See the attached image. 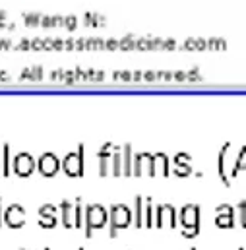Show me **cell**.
<instances>
[{
    "label": "cell",
    "instance_id": "1",
    "mask_svg": "<svg viewBox=\"0 0 246 250\" xmlns=\"http://www.w3.org/2000/svg\"><path fill=\"white\" fill-rule=\"evenodd\" d=\"M200 219H202V208L198 204H186L181 208L179 221L183 225L184 239H194L200 235Z\"/></svg>",
    "mask_w": 246,
    "mask_h": 250
},
{
    "label": "cell",
    "instance_id": "2",
    "mask_svg": "<svg viewBox=\"0 0 246 250\" xmlns=\"http://www.w3.org/2000/svg\"><path fill=\"white\" fill-rule=\"evenodd\" d=\"M109 223V211L101 204H89L85 206L83 213V229H85V239L93 237L95 229H101Z\"/></svg>",
    "mask_w": 246,
    "mask_h": 250
},
{
    "label": "cell",
    "instance_id": "3",
    "mask_svg": "<svg viewBox=\"0 0 246 250\" xmlns=\"http://www.w3.org/2000/svg\"><path fill=\"white\" fill-rule=\"evenodd\" d=\"M109 235L115 239L121 229H128L132 225V209L126 204H113L109 208Z\"/></svg>",
    "mask_w": 246,
    "mask_h": 250
},
{
    "label": "cell",
    "instance_id": "4",
    "mask_svg": "<svg viewBox=\"0 0 246 250\" xmlns=\"http://www.w3.org/2000/svg\"><path fill=\"white\" fill-rule=\"evenodd\" d=\"M83 151H85V146L80 144L78 146V151H70L68 155H64V159L61 161V169L64 171L66 177H83V171H85V163H83Z\"/></svg>",
    "mask_w": 246,
    "mask_h": 250
},
{
    "label": "cell",
    "instance_id": "5",
    "mask_svg": "<svg viewBox=\"0 0 246 250\" xmlns=\"http://www.w3.org/2000/svg\"><path fill=\"white\" fill-rule=\"evenodd\" d=\"M37 171V161L33 159L31 153L21 151L12 155V175L20 177V179H27Z\"/></svg>",
    "mask_w": 246,
    "mask_h": 250
},
{
    "label": "cell",
    "instance_id": "6",
    "mask_svg": "<svg viewBox=\"0 0 246 250\" xmlns=\"http://www.w3.org/2000/svg\"><path fill=\"white\" fill-rule=\"evenodd\" d=\"M153 223L157 229H163V227L175 229L179 223V213H177L175 206L173 204H159L155 208V221Z\"/></svg>",
    "mask_w": 246,
    "mask_h": 250
},
{
    "label": "cell",
    "instance_id": "7",
    "mask_svg": "<svg viewBox=\"0 0 246 250\" xmlns=\"http://www.w3.org/2000/svg\"><path fill=\"white\" fill-rule=\"evenodd\" d=\"M37 171H39L43 177L53 179V177H57L59 171H61V159H59L53 151H47V153H43V155L37 159Z\"/></svg>",
    "mask_w": 246,
    "mask_h": 250
},
{
    "label": "cell",
    "instance_id": "8",
    "mask_svg": "<svg viewBox=\"0 0 246 250\" xmlns=\"http://www.w3.org/2000/svg\"><path fill=\"white\" fill-rule=\"evenodd\" d=\"M4 225L10 229H21L25 225V209L20 204H12L4 209V217H2Z\"/></svg>",
    "mask_w": 246,
    "mask_h": 250
},
{
    "label": "cell",
    "instance_id": "9",
    "mask_svg": "<svg viewBox=\"0 0 246 250\" xmlns=\"http://www.w3.org/2000/svg\"><path fill=\"white\" fill-rule=\"evenodd\" d=\"M215 225L219 229H233L237 225V213L235 208L229 204H221L215 208Z\"/></svg>",
    "mask_w": 246,
    "mask_h": 250
},
{
    "label": "cell",
    "instance_id": "10",
    "mask_svg": "<svg viewBox=\"0 0 246 250\" xmlns=\"http://www.w3.org/2000/svg\"><path fill=\"white\" fill-rule=\"evenodd\" d=\"M155 175H163V177H169L171 175V159L163 151L151 153V171H149V177H155Z\"/></svg>",
    "mask_w": 246,
    "mask_h": 250
},
{
    "label": "cell",
    "instance_id": "11",
    "mask_svg": "<svg viewBox=\"0 0 246 250\" xmlns=\"http://www.w3.org/2000/svg\"><path fill=\"white\" fill-rule=\"evenodd\" d=\"M57 209H59V208L53 206V204L41 206V208H39V219H37L39 227H43V229H53V227H57V223H59Z\"/></svg>",
    "mask_w": 246,
    "mask_h": 250
},
{
    "label": "cell",
    "instance_id": "12",
    "mask_svg": "<svg viewBox=\"0 0 246 250\" xmlns=\"http://www.w3.org/2000/svg\"><path fill=\"white\" fill-rule=\"evenodd\" d=\"M151 171V153H134L132 159V175L134 177H142V175H149Z\"/></svg>",
    "mask_w": 246,
    "mask_h": 250
},
{
    "label": "cell",
    "instance_id": "13",
    "mask_svg": "<svg viewBox=\"0 0 246 250\" xmlns=\"http://www.w3.org/2000/svg\"><path fill=\"white\" fill-rule=\"evenodd\" d=\"M231 146H233L231 142H225L223 147H221V151H219V155H217V175H219V179L223 181V185L227 188L231 187V179L227 175V153H229Z\"/></svg>",
    "mask_w": 246,
    "mask_h": 250
},
{
    "label": "cell",
    "instance_id": "14",
    "mask_svg": "<svg viewBox=\"0 0 246 250\" xmlns=\"http://www.w3.org/2000/svg\"><path fill=\"white\" fill-rule=\"evenodd\" d=\"M111 147H113V144L107 142V144H103V147H101L99 153H97V157H99V175H101V177H107V175L111 173V167H109V161H111V157H113Z\"/></svg>",
    "mask_w": 246,
    "mask_h": 250
},
{
    "label": "cell",
    "instance_id": "15",
    "mask_svg": "<svg viewBox=\"0 0 246 250\" xmlns=\"http://www.w3.org/2000/svg\"><path fill=\"white\" fill-rule=\"evenodd\" d=\"M190 159H192V155H188V153H177L175 155V175L177 177H188L190 173H192V167L188 165L190 163Z\"/></svg>",
    "mask_w": 246,
    "mask_h": 250
},
{
    "label": "cell",
    "instance_id": "16",
    "mask_svg": "<svg viewBox=\"0 0 246 250\" xmlns=\"http://www.w3.org/2000/svg\"><path fill=\"white\" fill-rule=\"evenodd\" d=\"M59 209L62 211V227L64 229H74V202L64 200Z\"/></svg>",
    "mask_w": 246,
    "mask_h": 250
},
{
    "label": "cell",
    "instance_id": "17",
    "mask_svg": "<svg viewBox=\"0 0 246 250\" xmlns=\"http://www.w3.org/2000/svg\"><path fill=\"white\" fill-rule=\"evenodd\" d=\"M132 223L136 229L144 227V198L138 194L134 198V209H132Z\"/></svg>",
    "mask_w": 246,
    "mask_h": 250
},
{
    "label": "cell",
    "instance_id": "18",
    "mask_svg": "<svg viewBox=\"0 0 246 250\" xmlns=\"http://www.w3.org/2000/svg\"><path fill=\"white\" fill-rule=\"evenodd\" d=\"M83 213H85L83 198H76L74 200V229H82L83 227Z\"/></svg>",
    "mask_w": 246,
    "mask_h": 250
},
{
    "label": "cell",
    "instance_id": "19",
    "mask_svg": "<svg viewBox=\"0 0 246 250\" xmlns=\"http://www.w3.org/2000/svg\"><path fill=\"white\" fill-rule=\"evenodd\" d=\"M241 171H246V146L241 147V153L237 155V161L233 163V167H231V171H229V179L239 177Z\"/></svg>",
    "mask_w": 246,
    "mask_h": 250
},
{
    "label": "cell",
    "instance_id": "20",
    "mask_svg": "<svg viewBox=\"0 0 246 250\" xmlns=\"http://www.w3.org/2000/svg\"><path fill=\"white\" fill-rule=\"evenodd\" d=\"M0 171L4 177H10L12 175V153H10V144H4L2 146V165H0Z\"/></svg>",
    "mask_w": 246,
    "mask_h": 250
},
{
    "label": "cell",
    "instance_id": "21",
    "mask_svg": "<svg viewBox=\"0 0 246 250\" xmlns=\"http://www.w3.org/2000/svg\"><path fill=\"white\" fill-rule=\"evenodd\" d=\"M123 151V175L124 177H130L132 175V159H134V153H132V146L130 144H124Z\"/></svg>",
    "mask_w": 246,
    "mask_h": 250
},
{
    "label": "cell",
    "instance_id": "22",
    "mask_svg": "<svg viewBox=\"0 0 246 250\" xmlns=\"http://www.w3.org/2000/svg\"><path fill=\"white\" fill-rule=\"evenodd\" d=\"M145 204V209H144V227L147 229H153L155 227V217H153V198H145L144 200Z\"/></svg>",
    "mask_w": 246,
    "mask_h": 250
},
{
    "label": "cell",
    "instance_id": "23",
    "mask_svg": "<svg viewBox=\"0 0 246 250\" xmlns=\"http://www.w3.org/2000/svg\"><path fill=\"white\" fill-rule=\"evenodd\" d=\"M111 161H113L111 175H113V177H123V151H121V147H115Z\"/></svg>",
    "mask_w": 246,
    "mask_h": 250
},
{
    "label": "cell",
    "instance_id": "24",
    "mask_svg": "<svg viewBox=\"0 0 246 250\" xmlns=\"http://www.w3.org/2000/svg\"><path fill=\"white\" fill-rule=\"evenodd\" d=\"M235 213H237V219H239V225L246 229V200H241L235 208Z\"/></svg>",
    "mask_w": 246,
    "mask_h": 250
},
{
    "label": "cell",
    "instance_id": "25",
    "mask_svg": "<svg viewBox=\"0 0 246 250\" xmlns=\"http://www.w3.org/2000/svg\"><path fill=\"white\" fill-rule=\"evenodd\" d=\"M2 217H4V208H2V198H0V227L4 225V221H2Z\"/></svg>",
    "mask_w": 246,
    "mask_h": 250
},
{
    "label": "cell",
    "instance_id": "26",
    "mask_svg": "<svg viewBox=\"0 0 246 250\" xmlns=\"http://www.w3.org/2000/svg\"><path fill=\"white\" fill-rule=\"evenodd\" d=\"M43 250H51V249H49V247H45V249H43Z\"/></svg>",
    "mask_w": 246,
    "mask_h": 250
},
{
    "label": "cell",
    "instance_id": "27",
    "mask_svg": "<svg viewBox=\"0 0 246 250\" xmlns=\"http://www.w3.org/2000/svg\"><path fill=\"white\" fill-rule=\"evenodd\" d=\"M78 250H85V249H83V247H80V249H78Z\"/></svg>",
    "mask_w": 246,
    "mask_h": 250
},
{
    "label": "cell",
    "instance_id": "28",
    "mask_svg": "<svg viewBox=\"0 0 246 250\" xmlns=\"http://www.w3.org/2000/svg\"><path fill=\"white\" fill-rule=\"evenodd\" d=\"M190 250H198V249H196V247H192V249H190Z\"/></svg>",
    "mask_w": 246,
    "mask_h": 250
},
{
    "label": "cell",
    "instance_id": "29",
    "mask_svg": "<svg viewBox=\"0 0 246 250\" xmlns=\"http://www.w3.org/2000/svg\"><path fill=\"white\" fill-rule=\"evenodd\" d=\"M239 250H245V249H243V247H241V249H239Z\"/></svg>",
    "mask_w": 246,
    "mask_h": 250
},
{
    "label": "cell",
    "instance_id": "30",
    "mask_svg": "<svg viewBox=\"0 0 246 250\" xmlns=\"http://www.w3.org/2000/svg\"><path fill=\"white\" fill-rule=\"evenodd\" d=\"M20 250H25V249H20Z\"/></svg>",
    "mask_w": 246,
    "mask_h": 250
}]
</instances>
